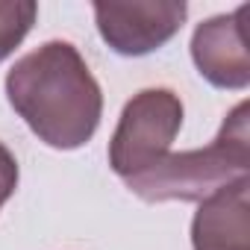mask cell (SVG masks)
<instances>
[{
	"instance_id": "obj_3",
	"label": "cell",
	"mask_w": 250,
	"mask_h": 250,
	"mask_svg": "<svg viewBox=\"0 0 250 250\" xmlns=\"http://www.w3.org/2000/svg\"><path fill=\"white\" fill-rule=\"evenodd\" d=\"M183 127V100L171 88H142L124 106L109 139V165L121 180L150 171L171 153Z\"/></svg>"
},
{
	"instance_id": "obj_5",
	"label": "cell",
	"mask_w": 250,
	"mask_h": 250,
	"mask_svg": "<svg viewBox=\"0 0 250 250\" xmlns=\"http://www.w3.org/2000/svg\"><path fill=\"white\" fill-rule=\"evenodd\" d=\"M250 6H238L229 15H215L197 24L191 36V59L200 77L215 88L241 91L250 85V42H247Z\"/></svg>"
},
{
	"instance_id": "obj_2",
	"label": "cell",
	"mask_w": 250,
	"mask_h": 250,
	"mask_svg": "<svg viewBox=\"0 0 250 250\" xmlns=\"http://www.w3.org/2000/svg\"><path fill=\"white\" fill-rule=\"evenodd\" d=\"M250 177V118L247 100H241L227 121L221 133L200 150L168 153L150 171L124 180L133 194L147 203L162 200H183L200 203L209 194L232 186L235 180Z\"/></svg>"
},
{
	"instance_id": "obj_7",
	"label": "cell",
	"mask_w": 250,
	"mask_h": 250,
	"mask_svg": "<svg viewBox=\"0 0 250 250\" xmlns=\"http://www.w3.org/2000/svg\"><path fill=\"white\" fill-rule=\"evenodd\" d=\"M39 15L36 0H0V62L9 59L27 39Z\"/></svg>"
},
{
	"instance_id": "obj_4",
	"label": "cell",
	"mask_w": 250,
	"mask_h": 250,
	"mask_svg": "<svg viewBox=\"0 0 250 250\" xmlns=\"http://www.w3.org/2000/svg\"><path fill=\"white\" fill-rule=\"evenodd\" d=\"M183 0H97L94 21L100 39L118 56H147L168 44L186 24Z\"/></svg>"
},
{
	"instance_id": "obj_6",
	"label": "cell",
	"mask_w": 250,
	"mask_h": 250,
	"mask_svg": "<svg viewBox=\"0 0 250 250\" xmlns=\"http://www.w3.org/2000/svg\"><path fill=\"white\" fill-rule=\"evenodd\" d=\"M194 250H250V177L200 200L191 221Z\"/></svg>"
},
{
	"instance_id": "obj_8",
	"label": "cell",
	"mask_w": 250,
	"mask_h": 250,
	"mask_svg": "<svg viewBox=\"0 0 250 250\" xmlns=\"http://www.w3.org/2000/svg\"><path fill=\"white\" fill-rule=\"evenodd\" d=\"M18 159H15V153L0 142V209H3V203L15 194V188H18Z\"/></svg>"
},
{
	"instance_id": "obj_1",
	"label": "cell",
	"mask_w": 250,
	"mask_h": 250,
	"mask_svg": "<svg viewBox=\"0 0 250 250\" xmlns=\"http://www.w3.org/2000/svg\"><path fill=\"white\" fill-rule=\"evenodd\" d=\"M6 97L18 118L56 150H77L100 127L103 91L71 42H47L6 74Z\"/></svg>"
}]
</instances>
